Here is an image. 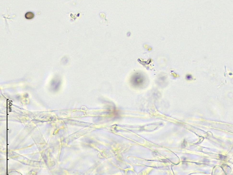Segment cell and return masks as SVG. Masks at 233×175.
Returning a JSON list of instances; mask_svg holds the SVG:
<instances>
[{
  "instance_id": "cell-3",
  "label": "cell",
  "mask_w": 233,
  "mask_h": 175,
  "mask_svg": "<svg viewBox=\"0 0 233 175\" xmlns=\"http://www.w3.org/2000/svg\"><path fill=\"white\" fill-rule=\"evenodd\" d=\"M186 79H187V80H190L192 79V76H191V75H186Z\"/></svg>"
},
{
  "instance_id": "cell-1",
  "label": "cell",
  "mask_w": 233,
  "mask_h": 175,
  "mask_svg": "<svg viewBox=\"0 0 233 175\" xmlns=\"http://www.w3.org/2000/svg\"><path fill=\"white\" fill-rule=\"evenodd\" d=\"M145 81V78L143 74L140 73H136L134 74L131 79V82L135 86H140L142 85Z\"/></svg>"
},
{
  "instance_id": "cell-2",
  "label": "cell",
  "mask_w": 233,
  "mask_h": 175,
  "mask_svg": "<svg viewBox=\"0 0 233 175\" xmlns=\"http://www.w3.org/2000/svg\"><path fill=\"white\" fill-rule=\"evenodd\" d=\"M25 18L28 19H31L33 18L34 16V14L32 13V12H28L26 14H25Z\"/></svg>"
}]
</instances>
